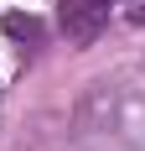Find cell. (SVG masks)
Here are the masks:
<instances>
[{
  "label": "cell",
  "instance_id": "cell-3",
  "mask_svg": "<svg viewBox=\"0 0 145 151\" xmlns=\"http://www.w3.org/2000/svg\"><path fill=\"white\" fill-rule=\"evenodd\" d=\"M0 26H5V37H16V42H42V21H36V16H5Z\"/></svg>",
  "mask_w": 145,
  "mask_h": 151
},
{
  "label": "cell",
  "instance_id": "cell-4",
  "mask_svg": "<svg viewBox=\"0 0 145 151\" xmlns=\"http://www.w3.org/2000/svg\"><path fill=\"white\" fill-rule=\"evenodd\" d=\"M130 16H135V21H140V26H145V0H140V5H135V11H130Z\"/></svg>",
  "mask_w": 145,
  "mask_h": 151
},
{
  "label": "cell",
  "instance_id": "cell-1",
  "mask_svg": "<svg viewBox=\"0 0 145 151\" xmlns=\"http://www.w3.org/2000/svg\"><path fill=\"white\" fill-rule=\"evenodd\" d=\"M78 130L93 146L140 151L145 146V99L124 83H93L78 104Z\"/></svg>",
  "mask_w": 145,
  "mask_h": 151
},
{
  "label": "cell",
  "instance_id": "cell-2",
  "mask_svg": "<svg viewBox=\"0 0 145 151\" xmlns=\"http://www.w3.org/2000/svg\"><path fill=\"white\" fill-rule=\"evenodd\" d=\"M104 21H109L104 0H62V31H68V42H78V47L99 42Z\"/></svg>",
  "mask_w": 145,
  "mask_h": 151
},
{
  "label": "cell",
  "instance_id": "cell-5",
  "mask_svg": "<svg viewBox=\"0 0 145 151\" xmlns=\"http://www.w3.org/2000/svg\"><path fill=\"white\" fill-rule=\"evenodd\" d=\"M104 5H114V0H104Z\"/></svg>",
  "mask_w": 145,
  "mask_h": 151
}]
</instances>
